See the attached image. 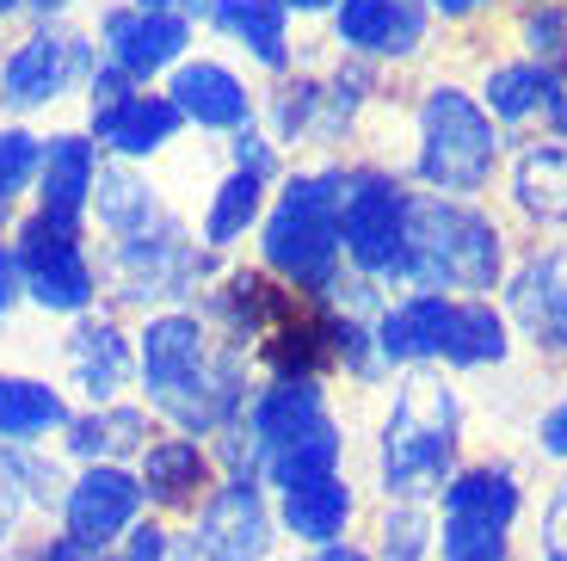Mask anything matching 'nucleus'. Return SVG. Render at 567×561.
<instances>
[{
	"instance_id": "c85d7f7f",
	"label": "nucleus",
	"mask_w": 567,
	"mask_h": 561,
	"mask_svg": "<svg viewBox=\"0 0 567 561\" xmlns=\"http://www.w3.org/2000/svg\"><path fill=\"white\" fill-rule=\"evenodd\" d=\"M210 26L228 43H241L254 62H266V69L290 62V31H284L278 0H210Z\"/></svg>"
},
{
	"instance_id": "8fccbe9b",
	"label": "nucleus",
	"mask_w": 567,
	"mask_h": 561,
	"mask_svg": "<svg viewBox=\"0 0 567 561\" xmlns=\"http://www.w3.org/2000/svg\"><path fill=\"white\" fill-rule=\"evenodd\" d=\"M432 7H439V13H451V19H456V13H475V7H482V0H432Z\"/></svg>"
},
{
	"instance_id": "a878e982",
	"label": "nucleus",
	"mask_w": 567,
	"mask_h": 561,
	"mask_svg": "<svg viewBox=\"0 0 567 561\" xmlns=\"http://www.w3.org/2000/svg\"><path fill=\"white\" fill-rule=\"evenodd\" d=\"M69 395L50 389L43 377H19V370H0V445H43L50 432L69 426Z\"/></svg>"
},
{
	"instance_id": "ddd939ff",
	"label": "nucleus",
	"mask_w": 567,
	"mask_h": 561,
	"mask_svg": "<svg viewBox=\"0 0 567 561\" xmlns=\"http://www.w3.org/2000/svg\"><path fill=\"white\" fill-rule=\"evenodd\" d=\"M136 481H142V500L148 512H198L204 493L216 488V457L204 438H185V432H167L136 457Z\"/></svg>"
},
{
	"instance_id": "79ce46f5",
	"label": "nucleus",
	"mask_w": 567,
	"mask_h": 561,
	"mask_svg": "<svg viewBox=\"0 0 567 561\" xmlns=\"http://www.w3.org/2000/svg\"><path fill=\"white\" fill-rule=\"evenodd\" d=\"M543 561H567V481L543 506Z\"/></svg>"
},
{
	"instance_id": "0eeeda50",
	"label": "nucleus",
	"mask_w": 567,
	"mask_h": 561,
	"mask_svg": "<svg viewBox=\"0 0 567 561\" xmlns=\"http://www.w3.org/2000/svg\"><path fill=\"white\" fill-rule=\"evenodd\" d=\"M105 278H112V290L124 296V303H136V309H148V303H179V296H192L210 278V247H198L173 216H161L155 228L112 241Z\"/></svg>"
},
{
	"instance_id": "2eb2a0df",
	"label": "nucleus",
	"mask_w": 567,
	"mask_h": 561,
	"mask_svg": "<svg viewBox=\"0 0 567 561\" xmlns=\"http://www.w3.org/2000/svg\"><path fill=\"white\" fill-rule=\"evenodd\" d=\"M179 105H173L167 93H142V86H130V93L105 99V105H93V130L86 136L100 142V149H112L117 161H148L161 155L173 136H179Z\"/></svg>"
},
{
	"instance_id": "20e7f679",
	"label": "nucleus",
	"mask_w": 567,
	"mask_h": 561,
	"mask_svg": "<svg viewBox=\"0 0 567 561\" xmlns=\"http://www.w3.org/2000/svg\"><path fill=\"white\" fill-rule=\"evenodd\" d=\"M499 266H506V247H499L494 216L439 192L408 204V266H401V278H413L425 296H444V290L482 296L499 284Z\"/></svg>"
},
{
	"instance_id": "e433bc0d",
	"label": "nucleus",
	"mask_w": 567,
	"mask_h": 561,
	"mask_svg": "<svg viewBox=\"0 0 567 561\" xmlns=\"http://www.w3.org/2000/svg\"><path fill=\"white\" fill-rule=\"evenodd\" d=\"M321 105H333V93H321L315 81H297V86H284L278 105H271V118H278V136L284 142H297V136H315L321 124Z\"/></svg>"
},
{
	"instance_id": "49530a36",
	"label": "nucleus",
	"mask_w": 567,
	"mask_h": 561,
	"mask_svg": "<svg viewBox=\"0 0 567 561\" xmlns=\"http://www.w3.org/2000/svg\"><path fill=\"white\" fill-rule=\"evenodd\" d=\"M148 13H173V19H210V0H136Z\"/></svg>"
},
{
	"instance_id": "9b49d317",
	"label": "nucleus",
	"mask_w": 567,
	"mask_h": 561,
	"mask_svg": "<svg viewBox=\"0 0 567 561\" xmlns=\"http://www.w3.org/2000/svg\"><path fill=\"white\" fill-rule=\"evenodd\" d=\"M136 519H148V500H142L136 469H124V463H86V469H74V476H69L56 531H69L74 543H86V549H117Z\"/></svg>"
},
{
	"instance_id": "a19ab883",
	"label": "nucleus",
	"mask_w": 567,
	"mask_h": 561,
	"mask_svg": "<svg viewBox=\"0 0 567 561\" xmlns=\"http://www.w3.org/2000/svg\"><path fill=\"white\" fill-rule=\"evenodd\" d=\"M235 167H241V173H254V180H271V173H278V155H271V142L259 136L254 124H247V130H235Z\"/></svg>"
},
{
	"instance_id": "4be33fe9",
	"label": "nucleus",
	"mask_w": 567,
	"mask_h": 561,
	"mask_svg": "<svg viewBox=\"0 0 567 561\" xmlns=\"http://www.w3.org/2000/svg\"><path fill=\"white\" fill-rule=\"evenodd\" d=\"M271 512H278V537H290L302 549H321V543H340L346 524L358 519V488L346 476H321L309 488L278 493Z\"/></svg>"
},
{
	"instance_id": "c756f323",
	"label": "nucleus",
	"mask_w": 567,
	"mask_h": 561,
	"mask_svg": "<svg viewBox=\"0 0 567 561\" xmlns=\"http://www.w3.org/2000/svg\"><path fill=\"white\" fill-rule=\"evenodd\" d=\"M512 192H518V204L537 223H567V149L561 142H530V149H518Z\"/></svg>"
},
{
	"instance_id": "393cba45",
	"label": "nucleus",
	"mask_w": 567,
	"mask_h": 561,
	"mask_svg": "<svg viewBox=\"0 0 567 561\" xmlns=\"http://www.w3.org/2000/svg\"><path fill=\"white\" fill-rule=\"evenodd\" d=\"M93 180H100V142L86 130H62L43 142V167H38V211L56 216H86L93 204Z\"/></svg>"
},
{
	"instance_id": "f03ea898",
	"label": "nucleus",
	"mask_w": 567,
	"mask_h": 561,
	"mask_svg": "<svg viewBox=\"0 0 567 561\" xmlns=\"http://www.w3.org/2000/svg\"><path fill=\"white\" fill-rule=\"evenodd\" d=\"M456 445H463V407L456 389L432 370H413L395 382V407L383 420L377 450V481L389 500H439V488L456 476Z\"/></svg>"
},
{
	"instance_id": "a18cd8bd",
	"label": "nucleus",
	"mask_w": 567,
	"mask_h": 561,
	"mask_svg": "<svg viewBox=\"0 0 567 561\" xmlns=\"http://www.w3.org/2000/svg\"><path fill=\"white\" fill-rule=\"evenodd\" d=\"M302 561H377L364 543H352V537H340V543H321V549H309Z\"/></svg>"
},
{
	"instance_id": "7ed1b4c3",
	"label": "nucleus",
	"mask_w": 567,
	"mask_h": 561,
	"mask_svg": "<svg viewBox=\"0 0 567 561\" xmlns=\"http://www.w3.org/2000/svg\"><path fill=\"white\" fill-rule=\"evenodd\" d=\"M340 204H346V173H297L278 192V204L266 211L259 228V253L278 278H290L297 290L327 296L340 290Z\"/></svg>"
},
{
	"instance_id": "9d476101",
	"label": "nucleus",
	"mask_w": 567,
	"mask_h": 561,
	"mask_svg": "<svg viewBox=\"0 0 567 561\" xmlns=\"http://www.w3.org/2000/svg\"><path fill=\"white\" fill-rule=\"evenodd\" d=\"M185 531L198 543V561H271L278 512L259 481H216Z\"/></svg>"
},
{
	"instance_id": "cd10ccee",
	"label": "nucleus",
	"mask_w": 567,
	"mask_h": 561,
	"mask_svg": "<svg viewBox=\"0 0 567 561\" xmlns=\"http://www.w3.org/2000/svg\"><path fill=\"white\" fill-rule=\"evenodd\" d=\"M86 211L112 228V241H124V235H142V228L161 223V197L136 173V161H105L100 180H93V204Z\"/></svg>"
},
{
	"instance_id": "f3484780",
	"label": "nucleus",
	"mask_w": 567,
	"mask_h": 561,
	"mask_svg": "<svg viewBox=\"0 0 567 561\" xmlns=\"http://www.w3.org/2000/svg\"><path fill=\"white\" fill-rule=\"evenodd\" d=\"M518 512H525V488L499 463H468L439 488V524H468V531L512 537Z\"/></svg>"
},
{
	"instance_id": "6ab92c4d",
	"label": "nucleus",
	"mask_w": 567,
	"mask_h": 561,
	"mask_svg": "<svg viewBox=\"0 0 567 561\" xmlns=\"http://www.w3.org/2000/svg\"><path fill=\"white\" fill-rule=\"evenodd\" d=\"M327 420V395L315 377H271L266 389H254V401H247L241 414V432L254 438L259 450V469H266V457L278 445H290L297 432H309V426Z\"/></svg>"
},
{
	"instance_id": "72a5a7b5",
	"label": "nucleus",
	"mask_w": 567,
	"mask_h": 561,
	"mask_svg": "<svg viewBox=\"0 0 567 561\" xmlns=\"http://www.w3.org/2000/svg\"><path fill=\"white\" fill-rule=\"evenodd\" d=\"M555 93H561V81H555V69H543V62H512V69L487 74V112L512 118V124L530 118V112H543Z\"/></svg>"
},
{
	"instance_id": "37998d69",
	"label": "nucleus",
	"mask_w": 567,
	"mask_h": 561,
	"mask_svg": "<svg viewBox=\"0 0 567 561\" xmlns=\"http://www.w3.org/2000/svg\"><path fill=\"white\" fill-rule=\"evenodd\" d=\"M537 445H543V457H561L567 463V395L537 420Z\"/></svg>"
},
{
	"instance_id": "ea45409f",
	"label": "nucleus",
	"mask_w": 567,
	"mask_h": 561,
	"mask_svg": "<svg viewBox=\"0 0 567 561\" xmlns=\"http://www.w3.org/2000/svg\"><path fill=\"white\" fill-rule=\"evenodd\" d=\"M31 555L38 561H117V549H86L69 531H50V537H31Z\"/></svg>"
},
{
	"instance_id": "603ef678",
	"label": "nucleus",
	"mask_w": 567,
	"mask_h": 561,
	"mask_svg": "<svg viewBox=\"0 0 567 561\" xmlns=\"http://www.w3.org/2000/svg\"><path fill=\"white\" fill-rule=\"evenodd\" d=\"M19 7H31V0H0V13H19Z\"/></svg>"
},
{
	"instance_id": "2f4dec72",
	"label": "nucleus",
	"mask_w": 567,
	"mask_h": 561,
	"mask_svg": "<svg viewBox=\"0 0 567 561\" xmlns=\"http://www.w3.org/2000/svg\"><path fill=\"white\" fill-rule=\"evenodd\" d=\"M370 555H377V561H432V555H439V519H432V506L389 500Z\"/></svg>"
},
{
	"instance_id": "4c0bfd02",
	"label": "nucleus",
	"mask_w": 567,
	"mask_h": 561,
	"mask_svg": "<svg viewBox=\"0 0 567 561\" xmlns=\"http://www.w3.org/2000/svg\"><path fill=\"white\" fill-rule=\"evenodd\" d=\"M525 43H530V57H543L549 69H561V62H567V13H561V7L543 0V13L525 19Z\"/></svg>"
},
{
	"instance_id": "58836bf2",
	"label": "nucleus",
	"mask_w": 567,
	"mask_h": 561,
	"mask_svg": "<svg viewBox=\"0 0 567 561\" xmlns=\"http://www.w3.org/2000/svg\"><path fill=\"white\" fill-rule=\"evenodd\" d=\"M167 549H173V524L148 512V519H136L130 537L117 543V561H167Z\"/></svg>"
},
{
	"instance_id": "f257e3e1",
	"label": "nucleus",
	"mask_w": 567,
	"mask_h": 561,
	"mask_svg": "<svg viewBox=\"0 0 567 561\" xmlns=\"http://www.w3.org/2000/svg\"><path fill=\"white\" fill-rule=\"evenodd\" d=\"M136 382L142 401L185 438H216L247 414V351L216 346L204 315L161 309L136 334Z\"/></svg>"
},
{
	"instance_id": "de8ad7c7",
	"label": "nucleus",
	"mask_w": 567,
	"mask_h": 561,
	"mask_svg": "<svg viewBox=\"0 0 567 561\" xmlns=\"http://www.w3.org/2000/svg\"><path fill=\"white\" fill-rule=\"evenodd\" d=\"M167 561H198V543H192V531H173V549Z\"/></svg>"
},
{
	"instance_id": "5701e85b",
	"label": "nucleus",
	"mask_w": 567,
	"mask_h": 561,
	"mask_svg": "<svg viewBox=\"0 0 567 561\" xmlns=\"http://www.w3.org/2000/svg\"><path fill=\"white\" fill-rule=\"evenodd\" d=\"M451 322H456L451 296H425V290L408 296L377 322V358L383 365H432L451 346Z\"/></svg>"
},
{
	"instance_id": "c03bdc74",
	"label": "nucleus",
	"mask_w": 567,
	"mask_h": 561,
	"mask_svg": "<svg viewBox=\"0 0 567 561\" xmlns=\"http://www.w3.org/2000/svg\"><path fill=\"white\" fill-rule=\"evenodd\" d=\"M19 296H25V284H19V259H13V247H0V322L19 309Z\"/></svg>"
},
{
	"instance_id": "aec40b11",
	"label": "nucleus",
	"mask_w": 567,
	"mask_h": 561,
	"mask_svg": "<svg viewBox=\"0 0 567 561\" xmlns=\"http://www.w3.org/2000/svg\"><path fill=\"white\" fill-rule=\"evenodd\" d=\"M333 31L358 57H413L425 43V7H413V0H340Z\"/></svg>"
},
{
	"instance_id": "6e6552de",
	"label": "nucleus",
	"mask_w": 567,
	"mask_h": 561,
	"mask_svg": "<svg viewBox=\"0 0 567 561\" xmlns=\"http://www.w3.org/2000/svg\"><path fill=\"white\" fill-rule=\"evenodd\" d=\"M408 204L401 180L389 173H346V204H340V247L352 266L370 278H401L408 266Z\"/></svg>"
},
{
	"instance_id": "4468645a",
	"label": "nucleus",
	"mask_w": 567,
	"mask_h": 561,
	"mask_svg": "<svg viewBox=\"0 0 567 561\" xmlns=\"http://www.w3.org/2000/svg\"><path fill=\"white\" fill-rule=\"evenodd\" d=\"M62 358H69V382L86 395V407L117 401L130 389V377H136V339L112 315H81L69 346H62Z\"/></svg>"
},
{
	"instance_id": "c9c22d12",
	"label": "nucleus",
	"mask_w": 567,
	"mask_h": 561,
	"mask_svg": "<svg viewBox=\"0 0 567 561\" xmlns=\"http://www.w3.org/2000/svg\"><path fill=\"white\" fill-rule=\"evenodd\" d=\"M25 519H38L31 512V481H25V450L0 445V549L25 543Z\"/></svg>"
},
{
	"instance_id": "bb28decb",
	"label": "nucleus",
	"mask_w": 567,
	"mask_h": 561,
	"mask_svg": "<svg viewBox=\"0 0 567 561\" xmlns=\"http://www.w3.org/2000/svg\"><path fill=\"white\" fill-rule=\"evenodd\" d=\"M340 457H346V432H340V420L327 414L321 426H309V432H297L290 445L271 450L266 469H259V481H266L271 493L309 488V481H321V476H340Z\"/></svg>"
},
{
	"instance_id": "412c9836",
	"label": "nucleus",
	"mask_w": 567,
	"mask_h": 561,
	"mask_svg": "<svg viewBox=\"0 0 567 561\" xmlns=\"http://www.w3.org/2000/svg\"><path fill=\"white\" fill-rule=\"evenodd\" d=\"M290 309H297V296L278 290L266 272H228V278L204 296V315L228 334V346H241V351H247V339H266Z\"/></svg>"
},
{
	"instance_id": "423d86ee",
	"label": "nucleus",
	"mask_w": 567,
	"mask_h": 561,
	"mask_svg": "<svg viewBox=\"0 0 567 561\" xmlns=\"http://www.w3.org/2000/svg\"><path fill=\"white\" fill-rule=\"evenodd\" d=\"M494 118L463 86H432L420 105V180L432 192H482L494 173Z\"/></svg>"
},
{
	"instance_id": "09e8293b",
	"label": "nucleus",
	"mask_w": 567,
	"mask_h": 561,
	"mask_svg": "<svg viewBox=\"0 0 567 561\" xmlns=\"http://www.w3.org/2000/svg\"><path fill=\"white\" fill-rule=\"evenodd\" d=\"M284 13H290V7H297V13H327V7H340V0H278Z\"/></svg>"
},
{
	"instance_id": "b1692460",
	"label": "nucleus",
	"mask_w": 567,
	"mask_h": 561,
	"mask_svg": "<svg viewBox=\"0 0 567 561\" xmlns=\"http://www.w3.org/2000/svg\"><path fill=\"white\" fill-rule=\"evenodd\" d=\"M512 315L525 322V334L537 346L567 351V247H549L530 266H518V278H512Z\"/></svg>"
},
{
	"instance_id": "39448f33",
	"label": "nucleus",
	"mask_w": 567,
	"mask_h": 561,
	"mask_svg": "<svg viewBox=\"0 0 567 561\" xmlns=\"http://www.w3.org/2000/svg\"><path fill=\"white\" fill-rule=\"evenodd\" d=\"M13 259H19V284L38 309L50 315H93L100 296V272L86 259V235L81 216H56V211H31L13 235Z\"/></svg>"
},
{
	"instance_id": "7c9ffc66",
	"label": "nucleus",
	"mask_w": 567,
	"mask_h": 561,
	"mask_svg": "<svg viewBox=\"0 0 567 561\" xmlns=\"http://www.w3.org/2000/svg\"><path fill=\"white\" fill-rule=\"evenodd\" d=\"M266 216V180H254V173H228L223 185L210 192V211H204V247L223 253L235 247V241H247V228Z\"/></svg>"
},
{
	"instance_id": "dca6fc26",
	"label": "nucleus",
	"mask_w": 567,
	"mask_h": 561,
	"mask_svg": "<svg viewBox=\"0 0 567 561\" xmlns=\"http://www.w3.org/2000/svg\"><path fill=\"white\" fill-rule=\"evenodd\" d=\"M155 420H148V407L136 401H105V407H81V414H69V426H62V450H69L74 463H124L136 469V457L148 445H155Z\"/></svg>"
},
{
	"instance_id": "f704fd0d",
	"label": "nucleus",
	"mask_w": 567,
	"mask_h": 561,
	"mask_svg": "<svg viewBox=\"0 0 567 561\" xmlns=\"http://www.w3.org/2000/svg\"><path fill=\"white\" fill-rule=\"evenodd\" d=\"M43 167V136H31L25 124H0V216L19 204L31 180Z\"/></svg>"
},
{
	"instance_id": "1a4fd4ad",
	"label": "nucleus",
	"mask_w": 567,
	"mask_h": 561,
	"mask_svg": "<svg viewBox=\"0 0 567 561\" xmlns=\"http://www.w3.org/2000/svg\"><path fill=\"white\" fill-rule=\"evenodd\" d=\"M100 69L93 62V38L81 31H62V26H38L25 43H13V57L0 62V105L7 112H43L69 99L74 81Z\"/></svg>"
},
{
	"instance_id": "f8f14e48",
	"label": "nucleus",
	"mask_w": 567,
	"mask_h": 561,
	"mask_svg": "<svg viewBox=\"0 0 567 561\" xmlns=\"http://www.w3.org/2000/svg\"><path fill=\"white\" fill-rule=\"evenodd\" d=\"M100 43H105V62L130 81H148V74H167L185 62L192 50V19H173V13H148V7H112L100 19Z\"/></svg>"
},
{
	"instance_id": "a211bd4d",
	"label": "nucleus",
	"mask_w": 567,
	"mask_h": 561,
	"mask_svg": "<svg viewBox=\"0 0 567 561\" xmlns=\"http://www.w3.org/2000/svg\"><path fill=\"white\" fill-rule=\"evenodd\" d=\"M167 99L179 105L185 124H198V130H247L254 124V93H247V81L210 57H198V62L185 57L167 81Z\"/></svg>"
},
{
	"instance_id": "473e14b6",
	"label": "nucleus",
	"mask_w": 567,
	"mask_h": 561,
	"mask_svg": "<svg viewBox=\"0 0 567 561\" xmlns=\"http://www.w3.org/2000/svg\"><path fill=\"white\" fill-rule=\"evenodd\" d=\"M506 358V322H499L494 309H487L482 296H468V303H456V322H451V346H444V365H499Z\"/></svg>"
},
{
	"instance_id": "3c124183",
	"label": "nucleus",
	"mask_w": 567,
	"mask_h": 561,
	"mask_svg": "<svg viewBox=\"0 0 567 561\" xmlns=\"http://www.w3.org/2000/svg\"><path fill=\"white\" fill-rule=\"evenodd\" d=\"M31 7H38V13L50 19V13H62V7H69V0H31Z\"/></svg>"
}]
</instances>
